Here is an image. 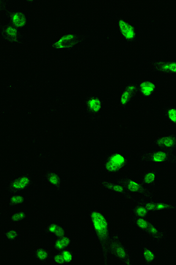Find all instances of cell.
Instances as JSON below:
<instances>
[{
  "label": "cell",
  "instance_id": "cell-30",
  "mask_svg": "<svg viewBox=\"0 0 176 265\" xmlns=\"http://www.w3.org/2000/svg\"><path fill=\"white\" fill-rule=\"evenodd\" d=\"M54 261L57 263L58 264H62L64 263L65 261L62 254H57L55 256L54 258Z\"/></svg>",
  "mask_w": 176,
  "mask_h": 265
},
{
  "label": "cell",
  "instance_id": "cell-11",
  "mask_svg": "<svg viewBox=\"0 0 176 265\" xmlns=\"http://www.w3.org/2000/svg\"><path fill=\"white\" fill-rule=\"evenodd\" d=\"M160 69L163 71L176 73V63L160 64Z\"/></svg>",
  "mask_w": 176,
  "mask_h": 265
},
{
  "label": "cell",
  "instance_id": "cell-27",
  "mask_svg": "<svg viewBox=\"0 0 176 265\" xmlns=\"http://www.w3.org/2000/svg\"><path fill=\"white\" fill-rule=\"evenodd\" d=\"M17 232L14 230H11L7 232L6 234L7 238L9 239H14L17 236Z\"/></svg>",
  "mask_w": 176,
  "mask_h": 265
},
{
  "label": "cell",
  "instance_id": "cell-16",
  "mask_svg": "<svg viewBox=\"0 0 176 265\" xmlns=\"http://www.w3.org/2000/svg\"><path fill=\"white\" fill-rule=\"evenodd\" d=\"M48 180L52 185H57L60 183V179L58 176L56 174H50L48 176Z\"/></svg>",
  "mask_w": 176,
  "mask_h": 265
},
{
  "label": "cell",
  "instance_id": "cell-6",
  "mask_svg": "<svg viewBox=\"0 0 176 265\" xmlns=\"http://www.w3.org/2000/svg\"><path fill=\"white\" fill-rule=\"evenodd\" d=\"M136 90V87L134 85L129 86L122 93L120 97V102L122 105H125L129 102L133 94Z\"/></svg>",
  "mask_w": 176,
  "mask_h": 265
},
{
  "label": "cell",
  "instance_id": "cell-13",
  "mask_svg": "<svg viewBox=\"0 0 176 265\" xmlns=\"http://www.w3.org/2000/svg\"><path fill=\"white\" fill-rule=\"evenodd\" d=\"M127 188L128 190L132 192H137L141 189V186L139 183L132 180L130 181L128 184Z\"/></svg>",
  "mask_w": 176,
  "mask_h": 265
},
{
  "label": "cell",
  "instance_id": "cell-2",
  "mask_svg": "<svg viewBox=\"0 0 176 265\" xmlns=\"http://www.w3.org/2000/svg\"><path fill=\"white\" fill-rule=\"evenodd\" d=\"M125 163L124 156L116 153L112 155L106 164V168L110 172H115L122 168Z\"/></svg>",
  "mask_w": 176,
  "mask_h": 265
},
{
  "label": "cell",
  "instance_id": "cell-34",
  "mask_svg": "<svg viewBox=\"0 0 176 265\" xmlns=\"http://www.w3.org/2000/svg\"><path fill=\"white\" fill-rule=\"evenodd\" d=\"M57 227L58 226L56 224H52L49 226L48 229L50 233H54L56 230Z\"/></svg>",
  "mask_w": 176,
  "mask_h": 265
},
{
  "label": "cell",
  "instance_id": "cell-1",
  "mask_svg": "<svg viewBox=\"0 0 176 265\" xmlns=\"http://www.w3.org/2000/svg\"><path fill=\"white\" fill-rule=\"evenodd\" d=\"M91 216L98 237L102 240H105L108 236V223L106 219L102 214L97 212H93Z\"/></svg>",
  "mask_w": 176,
  "mask_h": 265
},
{
  "label": "cell",
  "instance_id": "cell-25",
  "mask_svg": "<svg viewBox=\"0 0 176 265\" xmlns=\"http://www.w3.org/2000/svg\"><path fill=\"white\" fill-rule=\"evenodd\" d=\"M25 216V214L23 212L15 214L12 216L11 219L14 221H18L23 219Z\"/></svg>",
  "mask_w": 176,
  "mask_h": 265
},
{
  "label": "cell",
  "instance_id": "cell-29",
  "mask_svg": "<svg viewBox=\"0 0 176 265\" xmlns=\"http://www.w3.org/2000/svg\"><path fill=\"white\" fill-rule=\"evenodd\" d=\"M171 206L168 204L162 203L156 204V209L157 210L170 208Z\"/></svg>",
  "mask_w": 176,
  "mask_h": 265
},
{
  "label": "cell",
  "instance_id": "cell-15",
  "mask_svg": "<svg viewBox=\"0 0 176 265\" xmlns=\"http://www.w3.org/2000/svg\"><path fill=\"white\" fill-rule=\"evenodd\" d=\"M6 33L11 39H16L17 35V30L13 27L9 26L6 29Z\"/></svg>",
  "mask_w": 176,
  "mask_h": 265
},
{
  "label": "cell",
  "instance_id": "cell-28",
  "mask_svg": "<svg viewBox=\"0 0 176 265\" xmlns=\"http://www.w3.org/2000/svg\"><path fill=\"white\" fill-rule=\"evenodd\" d=\"M60 239L64 248L68 246L70 243V239L67 237L64 236Z\"/></svg>",
  "mask_w": 176,
  "mask_h": 265
},
{
  "label": "cell",
  "instance_id": "cell-19",
  "mask_svg": "<svg viewBox=\"0 0 176 265\" xmlns=\"http://www.w3.org/2000/svg\"><path fill=\"white\" fill-rule=\"evenodd\" d=\"M168 118L172 122L176 123V109L171 108L168 112Z\"/></svg>",
  "mask_w": 176,
  "mask_h": 265
},
{
  "label": "cell",
  "instance_id": "cell-24",
  "mask_svg": "<svg viewBox=\"0 0 176 265\" xmlns=\"http://www.w3.org/2000/svg\"><path fill=\"white\" fill-rule=\"evenodd\" d=\"M62 255L64 257L65 262H69L72 261V255L70 252L67 250L63 252Z\"/></svg>",
  "mask_w": 176,
  "mask_h": 265
},
{
  "label": "cell",
  "instance_id": "cell-4",
  "mask_svg": "<svg viewBox=\"0 0 176 265\" xmlns=\"http://www.w3.org/2000/svg\"><path fill=\"white\" fill-rule=\"evenodd\" d=\"M76 37L74 35L69 34L62 37L54 45L56 49H64L73 46L76 43Z\"/></svg>",
  "mask_w": 176,
  "mask_h": 265
},
{
  "label": "cell",
  "instance_id": "cell-14",
  "mask_svg": "<svg viewBox=\"0 0 176 265\" xmlns=\"http://www.w3.org/2000/svg\"><path fill=\"white\" fill-rule=\"evenodd\" d=\"M114 246L115 252L117 255L120 258H125L126 256V253L124 248L118 244H115Z\"/></svg>",
  "mask_w": 176,
  "mask_h": 265
},
{
  "label": "cell",
  "instance_id": "cell-7",
  "mask_svg": "<svg viewBox=\"0 0 176 265\" xmlns=\"http://www.w3.org/2000/svg\"><path fill=\"white\" fill-rule=\"evenodd\" d=\"M12 23L16 27H21L26 23V19L24 15L21 12L15 13L12 17Z\"/></svg>",
  "mask_w": 176,
  "mask_h": 265
},
{
  "label": "cell",
  "instance_id": "cell-5",
  "mask_svg": "<svg viewBox=\"0 0 176 265\" xmlns=\"http://www.w3.org/2000/svg\"><path fill=\"white\" fill-rule=\"evenodd\" d=\"M140 88L142 94L145 97H148L154 91L155 86L152 82L145 81L141 83Z\"/></svg>",
  "mask_w": 176,
  "mask_h": 265
},
{
  "label": "cell",
  "instance_id": "cell-23",
  "mask_svg": "<svg viewBox=\"0 0 176 265\" xmlns=\"http://www.w3.org/2000/svg\"><path fill=\"white\" fill-rule=\"evenodd\" d=\"M12 203L14 204H19L23 202L24 199L23 197L21 195H16L12 196L11 199Z\"/></svg>",
  "mask_w": 176,
  "mask_h": 265
},
{
  "label": "cell",
  "instance_id": "cell-31",
  "mask_svg": "<svg viewBox=\"0 0 176 265\" xmlns=\"http://www.w3.org/2000/svg\"><path fill=\"white\" fill-rule=\"evenodd\" d=\"M148 229L149 233L153 235L156 236L158 233V231L157 229L155 227L151 224H150L149 227H148Z\"/></svg>",
  "mask_w": 176,
  "mask_h": 265
},
{
  "label": "cell",
  "instance_id": "cell-32",
  "mask_svg": "<svg viewBox=\"0 0 176 265\" xmlns=\"http://www.w3.org/2000/svg\"><path fill=\"white\" fill-rule=\"evenodd\" d=\"M112 190L116 192L122 193L124 191V188L122 186L119 185H114Z\"/></svg>",
  "mask_w": 176,
  "mask_h": 265
},
{
  "label": "cell",
  "instance_id": "cell-36",
  "mask_svg": "<svg viewBox=\"0 0 176 265\" xmlns=\"http://www.w3.org/2000/svg\"><path fill=\"white\" fill-rule=\"evenodd\" d=\"M105 185L106 188L110 189H112L114 186L112 184L110 183H106L105 184Z\"/></svg>",
  "mask_w": 176,
  "mask_h": 265
},
{
  "label": "cell",
  "instance_id": "cell-20",
  "mask_svg": "<svg viewBox=\"0 0 176 265\" xmlns=\"http://www.w3.org/2000/svg\"><path fill=\"white\" fill-rule=\"evenodd\" d=\"M155 175L154 173H148L145 176L144 181L146 183L150 184L152 183L155 180Z\"/></svg>",
  "mask_w": 176,
  "mask_h": 265
},
{
  "label": "cell",
  "instance_id": "cell-26",
  "mask_svg": "<svg viewBox=\"0 0 176 265\" xmlns=\"http://www.w3.org/2000/svg\"><path fill=\"white\" fill-rule=\"evenodd\" d=\"M54 233L57 236L59 237V238H61L62 237L64 236L65 232L64 229L61 228V227L58 226Z\"/></svg>",
  "mask_w": 176,
  "mask_h": 265
},
{
  "label": "cell",
  "instance_id": "cell-9",
  "mask_svg": "<svg viewBox=\"0 0 176 265\" xmlns=\"http://www.w3.org/2000/svg\"><path fill=\"white\" fill-rule=\"evenodd\" d=\"M87 106L89 109L94 112H98L101 109V102L97 98H91L87 102Z\"/></svg>",
  "mask_w": 176,
  "mask_h": 265
},
{
  "label": "cell",
  "instance_id": "cell-3",
  "mask_svg": "<svg viewBox=\"0 0 176 265\" xmlns=\"http://www.w3.org/2000/svg\"><path fill=\"white\" fill-rule=\"evenodd\" d=\"M120 31L123 36L128 40L134 39L135 33L134 27L123 20H120L119 22Z\"/></svg>",
  "mask_w": 176,
  "mask_h": 265
},
{
  "label": "cell",
  "instance_id": "cell-8",
  "mask_svg": "<svg viewBox=\"0 0 176 265\" xmlns=\"http://www.w3.org/2000/svg\"><path fill=\"white\" fill-rule=\"evenodd\" d=\"M30 180L26 176L22 177L15 180L12 183V186L17 190L24 189L29 185Z\"/></svg>",
  "mask_w": 176,
  "mask_h": 265
},
{
  "label": "cell",
  "instance_id": "cell-12",
  "mask_svg": "<svg viewBox=\"0 0 176 265\" xmlns=\"http://www.w3.org/2000/svg\"><path fill=\"white\" fill-rule=\"evenodd\" d=\"M167 157V154L162 151L155 153L152 156V160L155 162H161L165 161Z\"/></svg>",
  "mask_w": 176,
  "mask_h": 265
},
{
  "label": "cell",
  "instance_id": "cell-22",
  "mask_svg": "<svg viewBox=\"0 0 176 265\" xmlns=\"http://www.w3.org/2000/svg\"><path fill=\"white\" fill-rule=\"evenodd\" d=\"M37 255L38 258L41 260L46 259L48 256L47 252L43 249H39L37 251Z\"/></svg>",
  "mask_w": 176,
  "mask_h": 265
},
{
  "label": "cell",
  "instance_id": "cell-10",
  "mask_svg": "<svg viewBox=\"0 0 176 265\" xmlns=\"http://www.w3.org/2000/svg\"><path fill=\"white\" fill-rule=\"evenodd\" d=\"M175 142L174 139L170 137H162L158 141V144L168 148L172 147L174 144Z\"/></svg>",
  "mask_w": 176,
  "mask_h": 265
},
{
  "label": "cell",
  "instance_id": "cell-35",
  "mask_svg": "<svg viewBox=\"0 0 176 265\" xmlns=\"http://www.w3.org/2000/svg\"><path fill=\"white\" fill-rule=\"evenodd\" d=\"M55 246H56L57 249L59 250H62L64 248V247L62 245L60 239L56 241V243H55Z\"/></svg>",
  "mask_w": 176,
  "mask_h": 265
},
{
  "label": "cell",
  "instance_id": "cell-18",
  "mask_svg": "<svg viewBox=\"0 0 176 265\" xmlns=\"http://www.w3.org/2000/svg\"><path fill=\"white\" fill-rule=\"evenodd\" d=\"M137 224L140 228L143 229H147L150 224L146 220L142 218L138 219Z\"/></svg>",
  "mask_w": 176,
  "mask_h": 265
},
{
  "label": "cell",
  "instance_id": "cell-21",
  "mask_svg": "<svg viewBox=\"0 0 176 265\" xmlns=\"http://www.w3.org/2000/svg\"><path fill=\"white\" fill-rule=\"evenodd\" d=\"M147 209L143 206L138 207L136 209V213L137 215L140 217H144L147 215Z\"/></svg>",
  "mask_w": 176,
  "mask_h": 265
},
{
  "label": "cell",
  "instance_id": "cell-17",
  "mask_svg": "<svg viewBox=\"0 0 176 265\" xmlns=\"http://www.w3.org/2000/svg\"><path fill=\"white\" fill-rule=\"evenodd\" d=\"M144 256L145 260L148 262H152L154 260L155 255L149 249H145L144 252Z\"/></svg>",
  "mask_w": 176,
  "mask_h": 265
},
{
  "label": "cell",
  "instance_id": "cell-33",
  "mask_svg": "<svg viewBox=\"0 0 176 265\" xmlns=\"http://www.w3.org/2000/svg\"><path fill=\"white\" fill-rule=\"evenodd\" d=\"M145 208L148 211H152L156 209V204L153 203H148L146 204Z\"/></svg>",
  "mask_w": 176,
  "mask_h": 265
}]
</instances>
